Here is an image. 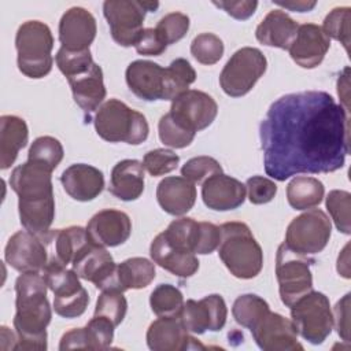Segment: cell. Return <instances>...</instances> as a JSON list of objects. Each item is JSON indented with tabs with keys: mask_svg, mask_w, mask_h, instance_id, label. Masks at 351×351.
<instances>
[{
	"mask_svg": "<svg viewBox=\"0 0 351 351\" xmlns=\"http://www.w3.org/2000/svg\"><path fill=\"white\" fill-rule=\"evenodd\" d=\"M147 344L154 351H181L189 348H203V346L189 336L180 317H159L147 330Z\"/></svg>",
	"mask_w": 351,
	"mask_h": 351,
	"instance_id": "cell-20",
	"label": "cell"
},
{
	"mask_svg": "<svg viewBox=\"0 0 351 351\" xmlns=\"http://www.w3.org/2000/svg\"><path fill=\"white\" fill-rule=\"evenodd\" d=\"M93 241L88 236L86 229L81 226H69L64 229L51 230L48 239L45 240L47 245H52L53 254L49 258H53L67 266L73 263L74 259L88 248Z\"/></svg>",
	"mask_w": 351,
	"mask_h": 351,
	"instance_id": "cell-30",
	"label": "cell"
},
{
	"mask_svg": "<svg viewBox=\"0 0 351 351\" xmlns=\"http://www.w3.org/2000/svg\"><path fill=\"white\" fill-rule=\"evenodd\" d=\"M159 138L160 141L171 148H185L188 147L193 138L195 132L185 128L181 122H178L170 112L165 114L158 123Z\"/></svg>",
	"mask_w": 351,
	"mask_h": 351,
	"instance_id": "cell-38",
	"label": "cell"
},
{
	"mask_svg": "<svg viewBox=\"0 0 351 351\" xmlns=\"http://www.w3.org/2000/svg\"><path fill=\"white\" fill-rule=\"evenodd\" d=\"M29 130L26 122L16 115L0 118V167L8 169L16 159L18 152L26 145Z\"/></svg>",
	"mask_w": 351,
	"mask_h": 351,
	"instance_id": "cell-31",
	"label": "cell"
},
{
	"mask_svg": "<svg viewBox=\"0 0 351 351\" xmlns=\"http://www.w3.org/2000/svg\"><path fill=\"white\" fill-rule=\"evenodd\" d=\"M1 348L4 351L16 348V335L12 333L7 326H1Z\"/></svg>",
	"mask_w": 351,
	"mask_h": 351,
	"instance_id": "cell-55",
	"label": "cell"
},
{
	"mask_svg": "<svg viewBox=\"0 0 351 351\" xmlns=\"http://www.w3.org/2000/svg\"><path fill=\"white\" fill-rule=\"evenodd\" d=\"M291 321L296 332L311 344H321L333 329L329 299L311 291L291 306Z\"/></svg>",
	"mask_w": 351,
	"mask_h": 351,
	"instance_id": "cell-8",
	"label": "cell"
},
{
	"mask_svg": "<svg viewBox=\"0 0 351 351\" xmlns=\"http://www.w3.org/2000/svg\"><path fill=\"white\" fill-rule=\"evenodd\" d=\"M178 162H180V156L171 149L156 148V149L148 151L144 155L143 166L151 176L158 177V176H163L173 171L177 167Z\"/></svg>",
	"mask_w": 351,
	"mask_h": 351,
	"instance_id": "cell-46",
	"label": "cell"
},
{
	"mask_svg": "<svg viewBox=\"0 0 351 351\" xmlns=\"http://www.w3.org/2000/svg\"><path fill=\"white\" fill-rule=\"evenodd\" d=\"M149 254L154 263L181 278H188L193 276L199 269V261L196 258V254L173 245L167 241L163 233H159L152 240Z\"/></svg>",
	"mask_w": 351,
	"mask_h": 351,
	"instance_id": "cell-25",
	"label": "cell"
},
{
	"mask_svg": "<svg viewBox=\"0 0 351 351\" xmlns=\"http://www.w3.org/2000/svg\"><path fill=\"white\" fill-rule=\"evenodd\" d=\"M314 261L291 250L282 243L276 256V277L278 281L281 302L291 307L300 298L313 291L310 265Z\"/></svg>",
	"mask_w": 351,
	"mask_h": 351,
	"instance_id": "cell-7",
	"label": "cell"
},
{
	"mask_svg": "<svg viewBox=\"0 0 351 351\" xmlns=\"http://www.w3.org/2000/svg\"><path fill=\"white\" fill-rule=\"evenodd\" d=\"M154 278L155 266L145 258H129L117 266V280L121 292L145 288L152 282Z\"/></svg>",
	"mask_w": 351,
	"mask_h": 351,
	"instance_id": "cell-32",
	"label": "cell"
},
{
	"mask_svg": "<svg viewBox=\"0 0 351 351\" xmlns=\"http://www.w3.org/2000/svg\"><path fill=\"white\" fill-rule=\"evenodd\" d=\"M324 193L322 182L314 177H295L287 186L288 203L295 210H307L318 206L324 199Z\"/></svg>",
	"mask_w": 351,
	"mask_h": 351,
	"instance_id": "cell-33",
	"label": "cell"
},
{
	"mask_svg": "<svg viewBox=\"0 0 351 351\" xmlns=\"http://www.w3.org/2000/svg\"><path fill=\"white\" fill-rule=\"evenodd\" d=\"M333 325L337 329L339 336L344 340H350V293L344 295L335 306L333 313Z\"/></svg>",
	"mask_w": 351,
	"mask_h": 351,
	"instance_id": "cell-51",
	"label": "cell"
},
{
	"mask_svg": "<svg viewBox=\"0 0 351 351\" xmlns=\"http://www.w3.org/2000/svg\"><path fill=\"white\" fill-rule=\"evenodd\" d=\"M221 241V230L219 226L211 222H197L195 241H193V252L195 254H211L218 248Z\"/></svg>",
	"mask_w": 351,
	"mask_h": 351,
	"instance_id": "cell-48",
	"label": "cell"
},
{
	"mask_svg": "<svg viewBox=\"0 0 351 351\" xmlns=\"http://www.w3.org/2000/svg\"><path fill=\"white\" fill-rule=\"evenodd\" d=\"M47 288L43 273H22L16 278V313L12 322L16 335L15 350H47V326L52 317Z\"/></svg>",
	"mask_w": 351,
	"mask_h": 351,
	"instance_id": "cell-2",
	"label": "cell"
},
{
	"mask_svg": "<svg viewBox=\"0 0 351 351\" xmlns=\"http://www.w3.org/2000/svg\"><path fill=\"white\" fill-rule=\"evenodd\" d=\"M326 208L337 228L339 232L350 234V208H351V195L347 191L333 189L326 197Z\"/></svg>",
	"mask_w": 351,
	"mask_h": 351,
	"instance_id": "cell-42",
	"label": "cell"
},
{
	"mask_svg": "<svg viewBox=\"0 0 351 351\" xmlns=\"http://www.w3.org/2000/svg\"><path fill=\"white\" fill-rule=\"evenodd\" d=\"M128 310V302L126 298L123 296V292L119 291H101L100 296L97 298L96 307H95V314L97 317H103L108 319L114 326H118Z\"/></svg>",
	"mask_w": 351,
	"mask_h": 351,
	"instance_id": "cell-39",
	"label": "cell"
},
{
	"mask_svg": "<svg viewBox=\"0 0 351 351\" xmlns=\"http://www.w3.org/2000/svg\"><path fill=\"white\" fill-rule=\"evenodd\" d=\"M202 199L211 210H234L245 200V185L223 173L214 174L203 182Z\"/></svg>",
	"mask_w": 351,
	"mask_h": 351,
	"instance_id": "cell-23",
	"label": "cell"
},
{
	"mask_svg": "<svg viewBox=\"0 0 351 351\" xmlns=\"http://www.w3.org/2000/svg\"><path fill=\"white\" fill-rule=\"evenodd\" d=\"M4 258L11 267L21 273H43L49 261L45 241L26 229L10 237Z\"/></svg>",
	"mask_w": 351,
	"mask_h": 351,
	"instance_id": "cell-13",
	"label": "cell"
},
{
	"mask_svg": "<svg viewBox=\"0 0 351 351\" xmlns=\"http://www.w3.org/2000/svg\"><path fill=\"white\" fill-rule=\"evenodd\" d=\"M19 71L29 78L45 77L53 64V37L51 29L40 21H27L18 27L15 36Z\"/></svg>",
	"mask_w": 351,
	"mask_h": 351,
	"instance_id": "cell-5",
	"label": "cell"
},
{
	"mask_svg": "<svg viewBox=\"0 0 351 351\" xmlns=\"http://www.w3.org/2000/svg\"><path fill=\"white\" fill-rule=\"evenodd\" d=\"M74 101L88 114L97 110L106 97V86L103 82V70L99 64H93L84 73L67 78Z\"/></svg>",
	"mask_w": 351,
	"mask_h": 351,
	"instance_id": "cell-28",
	"label": "cell"
},
{
	"mask_svg": "<svg viewBox=\"0 0 351 351\" xmlns=\"http://www.w3.org/2000/svg\"><path fill=\"white\" fill-rule=\"evenodd\" d=\"M259 136L271 178L332 173L344 166L350 151L348 114L324 90L288 93L271 103Z\"/></svg>",
	"mask_w": 351,
	"mask_h": 351,
	"instance_id": "cell-1",
	"label": "cell"
},
{
	"mask_svg": "<svg viewBox=\"0 0 351 351\" xmlns=\"http://www.w3.org/2000/svg\"><path fill=\"white\" fill-rule=\"evenodd\" d=\"M269 311L270 308L267 302L254 293H245L239 296L232 307L234 321L248 329L258 324Z\"/></svg>",
	"mask_w": 351,
	"mask_h": 351,
	"instance_id": "cell-35",
	"label": "cell"
},
{
	"mask_svg": "<svg viewBox=\"0 0 351 351\" xmlns=\"http://www.w3.org/2000/svg\"><path fill=\"white\" fill-rule=\"evenodd\" d=\"M159 206L170 215H184L195 204L196 188L184 177H166L156 188Z\"/></svg>",
	"mask_w": 351,
	"mask_h": 351,
	"instance_id": "cell-26",
	"label": "cell"
},
{
	"mask_svg": "<svg viewBox=\"0 0 351 351\" xmlns=\"http://www.w3.org/2000/svg\"><path fill=\"white\" fill-rule=\"evenodd\" d=\"M169 112L185 128L196 133L214 122L218 106L206 92L188 89L173 100Z\"/></svg>",
	"mask_w": 351,
	"mask_h": 351,
	"instance_id": "cell-15",
	"label": "cell"
},
{
	"mask_svg": "<svg viewBox=\"0 0 351 351\" xmlns=\"http://www.w3.org/2000/svg\"><path fill=\"white\" fill-rule=\"evenodd\" d=\"M63 159V147L60 141L51 136L37 137L27 152V160L47 166L52 171Z\"/></svg>",
	"mask_w": 351,
	"mask_h": 351,
	"instance_id": "cell-37",
	"label": "cell"
},
{
	"mask_svg": "<svg viewBox=\"0 0 351 351\" xmlns=\"http://www.w3.org/2000/svg\"><path fill=\"white\" fill-rule=\"evenodd\" d=\"M86 232L95 244L100 247H117L129 239L132 222L126 213L107 208L90 218Z\"/></svg>",
	"mask_w": 351,
	"mask_h": 351,
	"instance_id": "cell-21",
	"label": "cell"
},
{
	"mask_svg": "<svg viewBox=\"0 0 351 351\" xmlns=\"http://www.w3.org/2000/svg\"><path fill=\"white\" fill-rule=\"evenodd\" d=\"M97 134L110 143L138 145L147 140L149 126L145 117L118 99L103 103L95 115Z\"/></svg>",
	"mask_w": 351,
	"mask_h": 351,
	"instance_id": "cell-4",
	"label": "cell"
},
{
	"mask_svg": "<svg viewBox=\"0 0 351 351\" xmlns=\"http://www.w3.org/2000/svg\"><path fill=\"white\" fill-rule=\"evenodd\" d=\"M60 182L70 197L78 202H89L101 193L104 176L95 166L75 163L62 173Z\"/></svg>",
	"mask_w": 351,
	"mask_h": 351,
	"instance_id": "cell-24",
	"label": "cell"
},
{
	"mask_svg": "<svg viewBox=\"0 0 351 351\" xmlns=\"http://www.w3.org/2000/svg\"><path fill=\"white\" fill-rule=\"evenodd\" d=\"M144 191V166L136 159H123L111 170L108 192L123 202H132Z\"/></svg>",
	"mask_w": 351,
	"mask_h": 351,
	"instance_id": "cell-27",
	"label": "cell"
},
{
	"mask_svg": "<svg viewBox=\"0 0 351 351\" xmlns=\"http://www.w3.org/2000/svg\"><path fill=\"white\" fill-rule=\"evenodd\" d=\"M278 5L292 10V11H298V12H306L310 11L315 7V1H277Z\"/></svg>",
	"mask_w": 351,
	"mask_h": 351,
	"instance_id": "cell-54",
	"label": "cell"
},
{
	"mask_svg": "<svg viewBox=\"0 0 351 351\" xmlns=\"http://www.w3.org/2000/svg\"><path fill=\"white\" fill-rule=\"evenodd\" d=\"M196 80V73L191 63L178 58L165 69V100H174L186 92L189 85Z\"/></svg>",
	"mask_w": 351,
	"mask_h": 351,
	"instance_id": "cell-34",
	"label": "cell"
},
{
	"mask_svg": "<svg viewBox=\"0 0 351 351\" xmlns=\"http://www.w3.org/2000/svg\"><path fill=\"white\" fill-rule=\"evenodd\" d=\"M267 60L258 48H240L226 62L219 74L221 88L232 97L244 96L265 74Z\"/></svg>",
	"mask_w": 351,
	"mask_h": 351,
	"instance_id": "cell-10",
	"label": "cell"
},
{
	"mask_svg": "<svg viewBox=\"0 0 351 351\" xmlns=\"http://www.w3.org/2000/svg\"><path fill=\"white\" fill-rule=\"evenodd\" d=\"M10 186L18 195V200L51 197L53 196L52 170L37 162L27 160L12 170Z\"/></svg>",
	"mask_w": 351,
	"mask_h": 351,
	"instance_id": "cell-17",
	"label": "cell"
},
{
	"mask_svg": "<svg viewBox=\"0 0 351 351\" xmlns=\"http://www.w3.org/2000/svg\"><path fill=\"white\" fill-rule=\"evenodd\" d=\"M156 32L166 45L180 41L189 29V18L182 12H170L165 15L156 25Z\"/></svg>",
	"mask_w": 351,
	"mask_h": 351,
	"instance_id": "cell-45",
	"label": "cell"
},
{
	"mask_svg": "<svg viewBox=\"0 0 351 351\" xmlns=\"http://www.w3.org/2000/svg\"><path fill=\"white\" fill-rule=\"evenodd\" d=\"M350 21H351V8L350 7H336L333 8L324 21V32L330 38L340 41L346 51L348 52L350 47Z\"/></svg>",
	"mask_w": 351,
	"mask_h": 351,
	"instance_id": "cell-41",
	"label": "cell"
},
{
	"mask_svg": "<svg viewBox=\"0 0 351 351\" xmlns=\"http://www.w3.org/2000/svg\"><path fill=\"white\" fill-rule=\"evenodd\" d=\"M149 304L158 317H180L184 298L181 291L174 285L160 284L152 291Z\"/></svg>",
	"mask_w": 351,
	"mask_h": 351,
	"instance_id": "cell-36",
	"label": "cell"
},
{
	"mask_svg": "<svg viewBox=\"0 0 351 351\" xmlns=\"http://www.w3.org/2000/svg\"><path fill=\"white\" fill-rule=\"evenodd\" d=\"M299 25L282 10L270 11L255 30L256 40L267 47L288 49Z\"/></svg>",
	"mask_w": 351,
	"mask_h": 351,
	"instance_id": "cell-29",
	"label": "cell"
},
{
	"mask_svg": "<svg viewBox=\"0 0 351 351\" xmlns=\"http://www.w3.org/2000/svg\"><path fill=\"white\" fill-rule=\"evenodd\" d=\"M129 89L145 101L165 100V69L151 60H134L126 69Z\"/></svg>",
	"mask_w": 351,
	"mask_h": 351,
	"instance_id": "cell-22",
	"label": "cell"
},
{
	"mask_svg": "<svg viewBox=\"0 0 351 351\" xmlns=\"http://www.w3.org/2000/svg\"><path fill=\"white\" fill-rule=\"evenodd\" d=\"M219 230L218 255L226 269L241 280L256 277L263 266V252L251 229L244 222H225Z\"/></svg>",
	"mask_w": 351,
	"mask_h": 351,
	"instance_id": "cell-3",
	"label": "cell"
},
{
	"mask_svg": "<svg viewBox=\"0 0 351 351\" xmlns=\"http://www.w3.org/2000/svg\"><path fill=\"white\" fill-rule=\"evenodd\" d=\"M217 7L222 8L226 14L233 16L234 19H248L250 16L254 15L258 1H251V0H239V1H213Z\"/></svg>",
	"mask_w": 351,
	"mask_h": 351,
	"instance_id": "cell-52",
	"label": "cell"
},
{
	"mask_svg": "<svg viewBox=\"0 0 351 351\" xmlns=\"http://www.w3.org/2000/svg\"><path fill=\"white\" fill-rule=\"evenodd\" d=\"M55 60L59 70L66 75V78L78 75L86 71L93 64V59L89 49L69 51L60 47L55 56Z\"/></svg>",
	"mask_w": 351,
	"mask_h": 351,
	"instance_id": "cell-43",
	"label": "cell"
},
{
	"mask_svg": "<svg viewBox=\"0 0 351 351\" xmlns=\"http://www.w3.org/2000/svg\"><path fill=\"white\" fill-rule=\"evenodd\" d=\"M222 173L219 162L211 156H196L185 162L181 176L193 184H202L214 174Z\"/></svg>",
	"mask_w": 351,
	"mask_h": 351,
	"instance_id": "cell-44",
	"label": "cell"
},
{
	"mask_svg": "<svg viewBox=\"0 0 351 351\" xmlns=\"http://www.w3.org/2000/svg\"><path fill=\"white\" fill-rule=\"evenodd\" d=\"M252 337L259 348L265 351H302L298 332L291 319L281 314L269 311L251 329Z\"/></svg>",
	"mask_w": 351,
	"mask_h": 351,
	"instance_id": "cell-16",
	"label": "cell"
},
{
	"mask_svg": "<svg viewBox=\"0 0 351 351\" xmlns=\"http://www.w3.org/2000/svg\"><path fill=\"white\" fill-rule=\"evenodd\" d=\"M134 48L140 55L158 56L166 51L167 45L155 27H147L143 29L138 40L134 44Z\"/></svg>",
	"mask_w": 351,
	"mask_h": 351,
	"instance_id": "cell-50",
	"label": "cell"
},
{
	"mask_svg": "<svg viewBox=\"0 0 351 351\" xmlns=\"http://www.w3.org/2000/svg\"><path fill=\"white\" fill-rule=\"evenodd\" d=\"M158 1L141 0H107L103 4V14L108 22L114 41L122 47H132L143 32V22L147 11H155Z\"/></svg>",
	"mask_w": 351,
	"mask_h": 351,
	"instance_id": "cell-9",
	"label": "cell"
},
{
	"mask_svg": "<svg viewBox=\"0 0 351 351\" xmlns=\"http://www.w3.org/2000/svg\"><path fill=\"white\" fill-rule=\"evenodd\" d=\"M222 40L213 33H202L191 43L192 56L202 64H215L223 55Z\"/></svg>",
	"mask_w": 351,
	"mask_h": 351,
	"instance_id": "cell-40",
	"label": "cell"
},
{
	"mask_svg": "<svg viewBox=\"0 0 351 351\" xmlns=\"http://www.w3.org/2000/svg\"><path fill=\"white\" fill-rule=\"evenodd\" d=\"M85 328L89 336L90 350H104L111 346L115 326L108 319L93 315Z\"/></svg>",
	"mask_w": 351,
	"mask_h": 351,
	"instance_id": "cell-47",
	"label": "cell"
},
{
	"mask_svg": "<svg viewBox=\"0 0 351 351\" xmlns=\"http://www.w3.org/2000/svg\"><path fill=\"white\" fill-rule=\"evenodd\" d=\"M48 288L53 292L55 313L63 318L82 315L89 303L88 291L81 285L78 274L59 261L49 258L43 270Z\"/></svg>",
	"mask_w": 351,
	"mask_h": 351,
	"instance_id": "cell-6",
	"label": "cell"
},
{
	"mask_svg": "<svg viewBox=\"0 0 351 351\" xmlns=\"http://www.w3.org/2000/svg\"><path fill=\"white\" fill-rule=\"evenodd\" d=\"M330 47V38L315 23L299 25L298 33L288 51L292 60L303 69L317 67Z\"/></svg>",
	"mask_w": 351,
	"mask_h": 351,
	"instance_id": "cell-18",
	"label": "cell"
},
{
	"mask_svg": "<svg viewBox=\"0 0 351 351\" xmlns=\"http://www.w3.org/2000/svg\"><path fill=\"white\" fill-rule=\"evenodd\" d=\"M245 189L248 199L252 204H265L273 200L277 193V185L270 178L262 176H254L247 180Z\"/></svg>",
	"mask_w": 351,
	"mask_h": 351,
	"instance_id": "cell-49",
	"label": "cell"
},
{
	"mask_svg": "<svg viewBox=\"0 0 351 351\" xmlns=\"http://www.w3.org/2000/svg\"><path fill=\"white\" fill-rule=\"evenodd\" d=\"M71 266L80 278L93 282L97 289L119 291L117 265L104 247L92 243L74 259Z\"/></svg>",
	"mask_w": 351,
	"mask_h": 351,
	"instance_id": "cell-12",
	"label": "cell"
},
{
	"mask_svg": "<svg viewBox=\"0 0 351 351\" xmlns=\"http://www.w3.org/2000/svg\"><path fill=\"white\" fill-rule=\"evenodd\" d=\"M96 37V19L82 7L69 8L59 22V41L69 51H85Z\"/></svg>",
	"mask_w": 351,
	"mask_h": 351,
	"instance_id": "cell-19",
	"label": "cell"
},
{
	"mask_svg": "<svg viewBox=\"0 0 351 351\" xmlns=\"http://www.w3.org/2000/svg\"><path fill=\"white\" fill-rule=\"evenodd\" d=\"M330 230L329 217L319 208H311L291 221L285 234V244L302 255H314L326 247Z\"/></svg>",
	"mask_w": 351,
	"mask_h": 351,
	"instance_id": "cell-11",
	"label": "cell"
},
{
	"mask_svg": "<svg viewBox=\"0 0 351 351\" xmlns=\"http://www.w3.org/2000/svg\"><path fill=\"white\" fill-rule=\"evenodd\" d=\"M228 308L221 295L213 293L200 300L189 299L184 303L180 319L188 332L202 335L206 330L217 332L223 328Z\"/></svg>",
	"mask_w": 351,
	"mask_h": 351,
	"instance_id": "cell-14",
	"label": "cell"
},
{
	"mask_svg": "<svg viewBox=\"0 0 351 351\" xmlns=\"http://www.w3.org/2000/svg\"><path fill=\"white\" fill-rule=\"evenodd\" d=\"M90 350V341L86 332V328H74L69 332H66L59 344L60 351L66 350Z\"/></svg>",
	"mask_w": 351,
	"mask_h": 351,
	"instance_id": "cell-53",
	"label": "cell"
}]
</instances>
